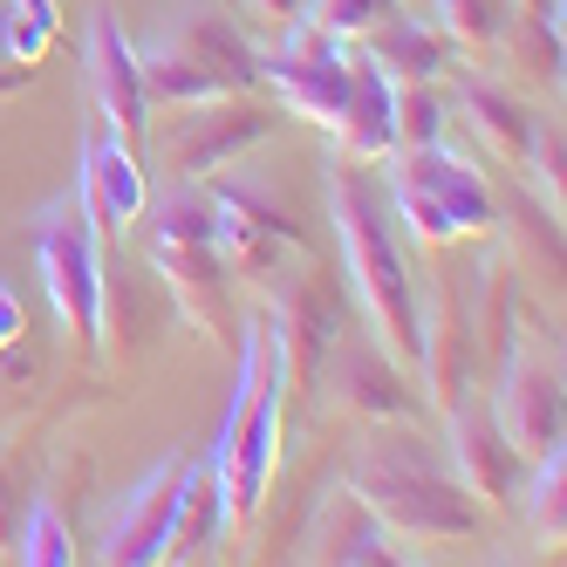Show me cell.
Masks as SVG:
<instances>
[{
    "instance_id": "6da1fadb",
    "label": "cell",
    "mask_w": 567,
    "mask_h": 567,
    "mask_svg": "<svg viewBox=\"0 0 567 567\" xmlns=\"http://www.w3.org/2000/svg\"><path fill=\"white\" fill-rule=\"evenodd\" d=\"M342 485L390 526L403 554L485 540V506L458 485L452 458L417 424H370L342 465Z\"/></svg>"
},
{
    "instance_id": "7a4b0ae2",
    "label": "cell",
    "mask_w": 567,
    "mask_h": 567,
    "mask_svg": "<svg viewBox=\"0 0 567 567\" xmlns=\"http://www.w3.org/2000/svg\"><path fill=\"white\" fill-rule=\"evenodd\" d=\"M329 219L342 239V280L349 301L362 308L370 336L417 377V321H424V288L411 280L403 260V239L390 219V198L377 165H355V157H329Z\"/></svg>"
},
{
    "instance_id": "3957f363",
    "label": "cell",
    "mask_w": 567,
    "mask_h": 567,
    "mask_svg": "<svg viewBox=\"0 0 567 567\" xmlns=\"http://www.w3.org/2000/svg\"><path fill=\"white\" fill-rule=\"evenodd\" d=\"M280 437H288L280 362H274V342H267V321L247 315V329H239V383H233L226 424H219V444H213L226 534H254V519L274 493V472H280Z\"/></svg>"
},
{
    "instance_id": "277c9868",
    "label": "cell",
    "mask_w": 567,
    "mask_h": 567,
    "mask_svg": "<svg viewBox=\"0 0 567 567\" xmlns=\"http://www.w3.org/2000/svg\"><path fill=\"white\" fill-rule=\"evenodd\" d=\"M383 165H390V185H383L390 219L417 254L444 260L452 247H478L493 233V178L478 172V157L452 151V137L390 151Z\"/></svg>"
},
{
    "instance_id": "5b68a950",
    "label": "cell",
    "mask_w": 567,
    "mask_h": 567,
    "mask_svg": "<svg viewBox=\"0 0 567 567\" xmlns=\"http://www.w3.org/2000/svg\"><path fill=\"white\" fill-rule=\"evenodd\" d=\"M144 69V96L157 110H185V103H213V96H260V49L247 42V28L226 21L206 0L185 8L137 49Z\"/></svg>"
},
{
    "instance_id": "8992f818",
    "label": "cell",
    "mask_w": 567,
    "mask_h": 567,
    "mask_svg": "<svg viewBox=\"0 0 567 567\" xmlns=\"http://www.w3.org/2000/svg\"><path fill=\"white\" fill-rule=\"evenodd\" d=\"M267 342H274V362H280V396L288 411H315V377H321V355H329L336 329H342V301H336V280L315 254H295L280 260L267 280Z\"/></svg>"
},
{
    "instance_id": "52a82bcc",
    "label": "cell",
    "mask_w": 567,
    "mask_h": 567,
    "mask_svg": "<svg viewBox=\"0 0 567 567\" xmlns=\"http://www.w3.org/2000/svg\"><path fill=\"white\" fill-rule=\"evenodd\" d=\"M485 403H493L506 444L526 465L560 452V437H567V390H560V336H554V321H534V315L513 321V342H506L499 370H493Z\"/></svg>"
},
{
    "instance_id": "ba28073f",
    "label": "cell",
    "mask_w": 567,
    "mask_h": 567,
    "mask_svg": "<svg viewBox=\"0 0 567 567\" xmlns=\"http://www.w3.org/2000/svg\"><path fill=\"white\" fill-rule=\"evenodd\" d=\"M34 260H42V288L62 315L69 342L83 355H103V233L90 226L83 198H55L34 219Z\"/></svg>"
},
{
    "instance_id": "9c48e42d",
    "label": "cell",
    "mask_w": 567,
    "mask_h": 567,
    "mask_svg": "<svg viewBox=\"0 0 567 567\" xmlns=\"http://www.w3.org/2000/svg\"><path fill=\"white\" fill-rule=\"evenodd\" d=\"M288 116H280L274 103H260V96H213V103H185V110H172V124H157L151 116V137H144V151L157 157V172L165 178H213V172H226V165H239L254 144H267Z\"/></svg>"
},
{
    "instance_id": "30bf717a",
    "label": "cell",
    "mask_w": 567,
    "mask_h": 567,
    "mask_svg": "<svg viewBox=\"0 0 567 567\" xmlns=\"http://www.w3.org/2000/svg\"><path fill=\"white\" fill-rule=\"evenodd\" d=\"M349 83H355V42H342V34L315 28V21H288L280 42L260 49V90H274L280 116H295V124L336 131Z\"/></svg>"
},
{
    "instance_id": "8fae6325",
    "label": "cell",
    "mask_w": 567,
    "mask_h": 567,
    "mask_svg": "<svg viewBox=\"0 0 567 567\" xmlns=\"http://www.w3.org/2000/svg\"><path fill=\"white\" fill-rule=\"evenodd\" d=\"M315 403L336 417H362V424H417L424 403H417V377L370 336V329H336L329 355H321V377H315Z\"/></svg>"
},
{
    "instance_id": "7c38bea8",
    "label": "cell",
    "mask_w": 567,
    "mask_h": 567,
    "mask_svg": "<svg viewBox=\"0 0 567 567\" xmlns=\"http://www.w3.org/2000/svg\"><path fill=\"white\" fill-rule=\"evenodd\" d=\"M213 192V247L226 254V267H233V280H260L280 267V260H295V254H315L308 247V233L274 206V198L260 192V185H247V178H198Z\"/></svg>"
},
{
    "instance_id": "4fadbf2b",
    "label": "cell",
    "mask_w": 567,
    "mask_h": 567,
    "mask_svg": "<svg viewBox=\"0 0 567 567\" xmlns=\"http://www.w3.org/2000/svg\"><path fill=\"white\" fill-rule=\"evenodd\" d=\"M83 75H90V103H96V124L144 151L151 137V96H144V69H137V42L124 34L116 8H96L90 14V42H83Z\"/></svg>"
},
{
    "instance_id": "5bb4252c",
    "label": "cell",
    "mask_w": 567,
    "mask_h": 567,
    "mask_svg": "<svg viewBox=\"0 0 567 567\" xmlns=\"http://www.w3.org/2000/svg\"><path fill=\"white\" fill-rule=\"evenodd\" d=\"M192 465L198 458H165V465H151L131 493L116 499V513L103 519V540H96V554L110 567H151V560H165V540H172V519L185 506Z\"/></svg>"
},
{
    "instance_id": "9a60e30c",
    "label": "cell",
    "mask_w": 567,
    "mask_h": 567,
    "mask_svg": "<svg viewBox=\"0 0 567 567\" xmlns=\"http://www.w3.org/2000/svg\"><path fill=\"white\" fill-rule=\"evenodd\" d=\"M444 458H452L458 485L478 499V506H513L519 499V478H526V458L506 444L493 403L485 390H465L452 411H444Z\"/></svg>"
},
{
    "instance_id": "2e32d148",
    "label": "cell",
    "mask_w": 567,
    "mask_h": 567,
    "mask_svg": "<svg viewBox=\"0 0 567 567\" xmlns=\"http://www.w3.org/2000/svg\"><path fill=\"white\" fill-rule=\"evenodd\" d=\"M444 96H452V116L478 137L485 157H499L506 172L526 165V144H534V116L540 110H526V96L513 83L485 75L478 62H452V69H444Z\"/></svg>"
},
{
    "instance_id": "e0dca14e",
    "label": "cell",
    "mask_w": 567,
    "mask_h": 567,
    "mask_svg": "<svg viewBox=\"0 0 567 567\" xmlns=\"http://www.w3.org/2000/svg\"><path fill=\"white\" fill-rule=\"evenodd\" d=\"M75 198H83L90 226L110 239V233H131L151 206V172H144V151L116 144L110 131H90L83 137V157H75Z\"/></svg>"
},
{
    "instance_id": "ac0fdd59",
    "label": "cell",
    "mask_w": 567,
    "mask_h": 567,
    "mask_svg": "<svg viewBox=\"0 0 567 567\" xmlns=\"http://www.w3.org/2000/svg\"><path fill=\"white\" fill-rule=\"evenodd\" d=\"M417 377L431 390V411L444 417L465 390H478V355H472V321H465V295L452 280H437V295H424V321H417Z\"/></svg>"
},
{
    "instance_id": "d6986e66",
    "label": "cell",
    "mask_w": 567,
    "mask_h": 567,
    "mask_svg": "<svg viewBox=\"0 0 567 567\" xmlns=\"http://www.w3.org/2000/svg\"><path fill=\"white\" fill-rule=\"evenodd\" d=\"M151 267L165 274V295H172L185 329L219 342L226 321H233V288H239L226 254L213 247V239H192V247H151Z\"/></svg>"
},
{
    "instance_id": "ffe728a7",
    "label": "cell",
    "mask_w": 567,
    "mask_h": 567,
    "mask_svg": "<svg viewBox=\"0 0 567 567\" xmlns=\"http://www.w3.org/2000/svg\"><path fill=\"white\" fill-rule=\"evenodd\" d=\"M493 239H499V254L513 260L519 280L554 288V301H560V274H567V254H560V213H547L513 172H506V185H493Z\"/></svg>"
},
{
    "instance_id": "44dd1931",
    "label": "cell",
    "mask_w": 567,
    "mask_h": 567,
    "mask_svg": "<svg viewBox=\"0 0 567 567\" xmlns=\"http://www.w3.org/2000/svg\"><path fill=\"white\" fill-rule=\"evenodd\" d=\"M295 560H342V567H390V560H411L396 547V534L362 506L349 485H336L329 499L315 506L308 534H301V554Z\"/></svg>"
},
{
    "instance_id": "7402d4cb",
    "label": "cell",
    "mask_w": 567,
    "mask_h": 567,
    "mask_svg": "<svg viewBox=\"0 0 567 567\" xmlns=\"http://www.w3.org/2000/svg\"><path fill=\"white\" fill-rule=\"evenodd\" d=\"M560 8H513V21L499 28L485 69H499V83L534 90V96H560Z\"/></svg>"
},
{
    "instance_id": "603a6c76",
    "label": "cell",
    "mask_w": 567,
    "mask_h": 567,
    "mask_svg": "<svg viewBox=\"0 0 567 567\" xmlns=\"http://www.w3.org/2000/svg\"><path fill=\"white\" fill-rule=\"evenodd\" d=\"M336 157H355V165H383L396 151V131H390V75L355 49V83H349V103L336 116Z\"/></svg>"
},
{
    "instance_id": "cb8c5ba5",
    "label": "cell",
    "mask_w": 567,
    "mask_h": 567,
    "mask_svg": "<svg viewBox=\"0 0 567 567\" xmlns=\"http://www.w3.org/2000/svg\"><path fill=\"white\" fill-rule=\"evenodd\" d=\"M362 55H370L390 83H444V69H452V42L431 28V21H411V14H390L383 28L362 34Z\"/></svg>"
},
{
    "instance_id": "d4e9b609",
    "label": "cell",
    "mask_w": 567,
    "mask_h": 567,
    "mask_svg": "<svg viewBox=\"0 0 567 567\" xmlns=\"http://www.w3.org/2000/svg\"><path fill=\"white\" fill-rule=\"evenodd\" d=\"M506 21H513V0H431V28L452 42L458 62H478V69L493 55Z\"/></svg>"
},
{
    "instance_id": "484cf974",
    "label": "cell",
    "mask_w": 567,
    "mask_h": 567,
    "mask_svg": "<svg viewBox=\"0 0 567 567\" xmlns=\"http://www.w3.org/2000/svg\"><path fill=\"white\" fill-rule=\"evenodd\" d=\"M526 472H534V478H519L526 485L519 499H526V519H534V540L547 554H560L567 547V452H547Z\"/></svg>"
},
{
    "instance_id": "4316f807",
    "label": "cell",
    "mask_w": 567,
    "mask_h": 567,
    "mask_svg": "<svg viewBox=\"0 0 567 567\" xmlns=\"http://www.w3.org/2000/svg\"><path fill=\"white\" fill-rule=\"evenodd\" d=\"M390 131H396V151L437 144L452 131V96H444V83H390Z\"/></svg>"
},
{
    "instance_id": "83f0119b",
    "label": "cell",
    "mask_w": 567,
    "mask_h": 567,
    "mask_svg": "<svg viewBox=\"0 0 567 567\" xmlns=\"http://www.w3.org/2000/svg\"><path fill=\"white\" fill-rule=\"evenodd\" d=\"M513 178L547 213H567V131H560V116H534V144H526V165Z\"/></svg>"
},
{
    "instance_id": "f1b7e54d",
    "label": "cell",
    "mask_w": 567,
    "mask_h": 567,
    "mask_svg": "<svg viewBox=\"0 0 567 567\" xmlns=\"http://www.w3.org/2000/svg\"><path fill=\"white\" fill-rule=\"evenodd\" d=\"M62 34V0H14L8 14H0V55L34 69Z\"/></svg>"
},
{
    "instance_id": "f546056e",
    "label": "cell",
    "mask_w": 567,
    "mask_h": 567,
    "mask_svg": "<svg viewBox=\"0 0 567 567\" xmlns=\"http://www.w3.org/2000/svg\"><path fill=\"white\" fill-rule=\"evenodd\" d=\"M14 560H28V567H69L75 560V540H69L55 499H34L28 506V526L14 534Z\"/></svg>"
},
{
    "instance_id": "4dcf8cb0",
    "label": "cell",
    "mask_w": 567,
    "mask_h": 567,
    "mask_svg": "<svg viewBox=\"0 0 567 567\" xmlns=\"http://www.w3.org/2000/svg\"><path fill=\"white\" fill-rule=\"evenodd\" d=\"M396 14V0H301V21L342 34V42H362L370 28H383Z\"/></svg>"
},
{
    "instance_id": "1f68e13d",
    "label": "cell",
    "mask_w": 567,
    "mask_h": 567,
    "mask_svg": "<svg viewBox=\"0 0 567 567\" xmlns=\"http://www.w3.org/2000/svg\"><path fill=\"white\" fill-rule=\"evenodd\" d=\"M21 336H28V308H21V295L0 280V355L8 349H21Z\"/></svg>"
},
{
    "instance_id": "d6a6232c",
    "label": "cell",
    "mask_w": 567,
    "mask_h": 567,
    "mask_svg": "<svg viewBox=\"0 0 567 567\" xmlns=\"http://www.w3.org/2000/svg\"><path fill=\"white\" fill-rule=\"evenodd\" d=\"M14 540V465L0 458V547Z\"/></svg>"
},
{
    "instance_id": "836d02e7",
    "label": "cell",
    "mask_w": 567,
    "mask_h": 567,
    "mask_svg": "<svg viewBox=\"0 0 567 567\" xmlns=\"http://www.w3.org/2000/svg\"><path fill=\"white\" fill-rule=\"evenodd\" d=\"M247 8H254L267 28H288V21H301V0H247Z\"/></svg>"
},
{
    "instance_id": "e575fe53",
    "label": "cell",
    "mask_w": 567,
    "mask_h": 567,
    "mask_svg": "<svg viewBox=\"0 0 567 567\" xmlns=\"http://www.w3.org/2000/svg\"><path fill=\"white\" fill-rule=\"evenodd\" d=\"M34 83V69H21V62H8V55H0V96H21Z\"/></svg>"
},
{
    "instance_id": "d590c367",
    "label": "cell",
    "mask_w": 567,
    "mask_h": 567,
    "mask_svg": "<svg viewBox=\"0 0 567 567\" xmlns=\"http://www.w3.org/2000/svg\"><path fill=\"white\" fill-rule=\"evenodd\" d=\"M513 8H560V0H513Z\"/></svg>"
}]
</instances>
